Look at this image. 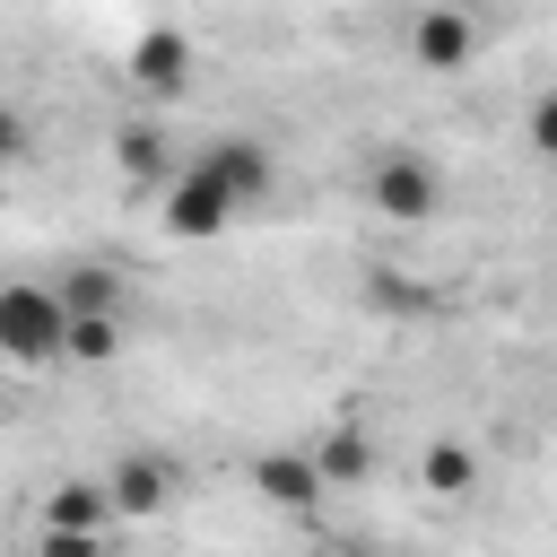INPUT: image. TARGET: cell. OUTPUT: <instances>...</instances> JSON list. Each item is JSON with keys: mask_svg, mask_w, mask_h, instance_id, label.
I'll return each instance as SVG.
<instances>
[{"mask_svg": "<svg viewBox=\"0 0 557 557\" xmlns=\"http://www.w3.org/2000/svg\"><path fill=\"white\" fill-rule=\"evenodd\" d=\"M0 357L9 366H61L70 357V305L44 278H0Z\"/></svg>", "mask_w": 557, "mask_h": 557, "instance_id": "obj_1", "label": "cell"}, {"mask_svg": "<svg viewBox=\"0 0 557 557\" xmlns=\"http://www.w3.org/2000/svg\"><path fill=\"white\" fill-rule=\"evenodd\" d=\"M366 200H374L392 226H426V218H435V200H444V174H435L418 148H392V157H374Z\"/></svg>", "mask_w": 557, "mask_h": 557, "instance_id": "obj_2", "label": "cell"}, {"mask_svg": "<svg viewBox=\"0 0 557 557\" xmlns=\"http://www.w3.org/2000/svg\"><path fill=\"white\" fill-rule=\"evenodd\" d=\"M470 52H479V17H470L461 0H426V9L409 17V61H418V70L461 78V70H470Z\"/></svg>", "mask_w": 557, "mask_h": 557, "instance_id": "obj_3", "label": "cell"}, {"mask_svg": "<svg viewBox=\"0 0 557 557\" xmlns=\"http://www.w3.org/2000/svg\"><path fill=\"white\" fill-rule=\"evenodd\" d=\"M235 209H244V200H235V191H226V183H218L200 157H191V165L165 183V235H183V244L226 235V226H235Z\"/></svg>", "mask_w": 557, "mask_h": 557, "instance_id": "obj_4", "label": "cell"}, {"mask_svg": "<svg viewBox=\"0 0 557 557\" xmlns=\"http://www.w3.org/2000/svg\"><path fill=\"white\" fill-rule=\"evenodd\" d=\"M200 165H209V174H218L244 209L278 191V148H270V139H252V131H218V139L200 148Z\"/></svg>", "mask_w": 557, "mask_h": 557, "instance_id": "obj_5", "label": "cell"}, {"mask_svg": "<svg viewBox=\"0 0 557 557\" xmlns=\"http://www.w3.org/2000/svg\"><path fill=\"white\" fill-rule=\"evenodd\" d=\"M191 70H200V52H191L183 26H148V35H131V87H139V96H183Z\"/></svg>", "mask_w": 557, "mask_h": 557, "instance_id": "obj_6", "label": "cell"}, {"mask_svg": "<svg viewBox=\"0 0 557 557\" xmlns=\"http://www.w3.org/2000/svg\"><path fill=\"white\" fill-rule=\"evenodd\" d=\"M252 487H261L270 505H287V513H313V505L331 496V487H322V470H313V453H261Z\"/></svg>", "mask_w": 557, "mask_h": 557, "instance_id": "obj_7", "label": "cell"}, {"mask_svg": "<svg viewBox=\"0 0 557 557\" xmlns=\"http://www.w3.org/2000/svg\"><path fill=\"white\" fill-rule=\"evenodd\" d=\"M104 522H113L104 479H61V487L44 496V531H96V540H104Z\"/></svg>", "mask_w": 557, "mask_h": 557, "instance_id": "obj_8", "label": "cell"}, {"mask_svg": "<svg viewBox=\"0 0 557 557\" xmlns=\"http://www.w3.org/2000/svg\"><path fill=\"white\" fill-rule=\"evenodd\" d=\"M313 470H322V487H357V479L374 470V444H366V426H357V418H331V435L313 444Z\"/></svg>", "mask_w": 557, "mask_h": 557, "instance_id": "obj_9", "label": "cell"}, {"mask_svg": "<svg viewBox=\"0 0 557 557\" xmlns=\"http://www.w3.org/2000/svg\"><path fill=\"white\" fill-rule=\"evenodd\" d=\"M104 496H113V513H165V496H174V470L165 461H113V479H104Z\"/></svg>", "mask_w": 557, "mask_h": 557, "instance_id": "obj_10", "label": "cell"}, {"mask_svg": "<svg viewBox=\"0 0 557 557\" xmlns=\"http://www.w3.org/2000/svg\"><path fill=\"white\" fill-rule=\"evenodd\" d=\"M113 165H122L131 183H165V131H157V122H122V131H113Z\"/></svg>", "mask_w": 557, "mask_h": 557, "instance_id": "obj_11", "label": "cell"}, {"mask_svg": "<svg viewBox=\"0 0 557 557\" xmlns=\"http://www.w3.org/2000/svg\"><path fill=\"white\" fill-rule=\"evenodd\" d=\"M418 487H426V496H470V487H479V453H470V444H426Z\"/></svg>", "mask_w": 557, "mask_h": 557, "instance_id": "obj_12", "label": "cell"}, {"mask_svg": "<svg viewBox=\"0 0 557 557\" xmlns=\"http://www.w3.org/2000/svg\"><path fill=\"white\" fill-rule=\"evenodd\" d=\"M52 296H61L70 313H113V305H122V278H113L104 261H78L70 278H52Z\"/></svg>", "mask_w": 557, "mask_h": 557, "instance_id": "obj_13", "label": "cell"}, {"mask_svg": "<svg viewBox=\"0 0 557 557\" xmlns=\"http://www.w3.org/2000/svg\"><path fill=\"white\" fill-rule=\"evenodd\" d=\"M122 357V322L113 313H70V366H113Z\"/></svg>", "mask_w": 557, "mask_h": 557, "instance_id": "obj_14", "label": "cell"}, {"mask_svg": "<svg viewBox=\"0 0 557 557\" xmlns=\"http://www.w3.org/2000/svg\"><path fill=\"white\" fill-rule=\"evenodd\" d=\"M522 131H531V148H540V157H557V87H548V96H531V122H522Z\"/></svg>", "mask_w": 557, "mask_h": 557, "instance_id": "obj_15", "label": "cell"}, {"mask_svg": "<svg viewBox=\"0 0 557 557\" xmlns=\"http://www.w3.org/2000/svg\"><path fill=\"white\" fill-rule=\"evenodd\" d=\"M44 557H104L96 531H44Z\"/></svg>", "mask_w": 557, "mask_h": 557, "instance_id": "obj_16", "label": "cell"}, {"mask_svg": "<svg viewBox=\"0 0 557 557\" xmlns=\"http://www.w3.org/2000/svg\"><path fill=\"white\" fill-rule=\"evenodd\" d=\"M26 148V122H17V104H0V165Z\"/></svg>", "mask_w": 557, "mask_h": 557, "instance_id": "obj_17", "label": "cell"}]
</instances>
